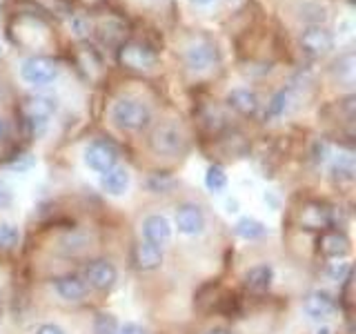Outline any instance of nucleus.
<instances>
[{
    "label": "nucleus",
    "instance_id": "18",
    "mask_svg": "<svg viewBox=\"0 0 356 334\" xmlns=\"http://www.w3.org/2000/svg\"><path fill=\"white\" fill-rule=\"evenodd\" d=\"M272 278H274L272 265L261 263V265H254L248 270V274H245V285H248L250 292L261 294V292H265V289H270Z\"/></svg>",
    "mask_w": 356,
    "mask_h": 334
},
{
    "label": "nucleus",
    "instance_id": "27",
    "mask_svg": "<svg viewBox=\"0 0 356 334\" xmlns=\"http://www.w3.org/2000/svg\"><path fill=\"white\" fill-rule=\"evenodd\" d=\"M11 200H14V192H11V187L5 181H0V209L9 207Z\"/></svg>",
    "mask_w": 356,
    "mask_h": 334
},
{
    "label": "nucleus",
    "instance_id": "15",
    "mask_svg": "<svg viewBox=\"0 0 356 334\" xmlns=\"http://www.w3.org/2000/svg\"><path fill=\"white\" fill-rule=\"evenodd\" d=\"M227 103L234 111H238L243 116H254L259 111V96L248 87H236L227 94Z\"/></svg>",
    "mask_w": 356,
    "mask_h": 334
},
{
    "label": "nucleus",
    "instance_id": "26",
    "mask_svg": "<svg viewBox=\"0 0 356 334\" xmlns=\"http://www.w3.org/2000/svg\"><path fill=\"white\" fill-rule=\"evenodd\" d=\"M327 276L332 278L334 283H345L348 278L352 276V265L350 263H345V261H341V263H332L330 265V270H327Z\"/></svg>",
    "mask_w": 356,
    "mask_h": 334
},
{
    "label": "nucleus",
    "instance_id": "23",
    "mask_svg": "<svg viewBox=\"0 0 356 334\" xmlns=\"http://www.w3.org/2000/svg\"><path fill=\"white\" fill-rule=\"evenodd\" d=\"M205 185L211 189V192H220V189H225L227 185V174L222 172V167L218 165H211L207 174H205Z\"/></svg>",
    "mask_w": 356,
    "mask_h": 334
},
{
    "label": "nucleus",
    "instance_id": "25",
    "mask_svg": "<svg viewBox=\"0 0 356 334\" xmlns=\"http://www.w3.org/2000/svg\"><path fill=\"white\" fill-rule=\"evenodd\" d=\"M20 239V232L11 223H0V250H11Z\"/></svg>",
    "mask_w": 356,
    "mask_h": 334
},
{
    "label": "nucleus",
    "instance_id": "14",
    "mask_svg": "<svg viewBox=\"0 0 356 334\" xmlns=\"http://www.w3.org/2000/svg\"><path fill=\"white\" fill-rule=\"evenodd\" d=\"M163 263V250L161 245H154L149 241L145 243H138L136 248H134V265L138 267L143 272H152L156 267H161Z\"/></svg>",
    "mask_w": 356,
    "mask_h": 334
},
{
    "label": "nucleus",
    "instance_id": "22",
    "mask_svg": "<svg viewBox=\"0 0 356 334\" xmlns=\"http://www.w3.org/2000/svg\"><path fill=\"white\" fill-rule=\"evenodd\" d=\"M236 234L243 239H248V241H254V239H261L267 234V228L263 225L261 221H256V218H241L236 223Z\"/></svg>",
    "mask_w": 356,
    "mask_h": 334
},
{
    "label": "nucleus",
    "instance_id": "19",
    "mask_svg": "<svg viewBox=\"0 0 356 334\" xmlns=\"http://www.w3.org/2000/svg\"><path fill=\"white\" fill-rule=\"evenodd\" d=\"M100 185H103V189L111 196L125 194L129 187V172L125 167H111V170L105 172L103 178H100Z\"/></svg>",
    "mask_w": 356,
    "mask_h": 334
},
{
    "label": "nucleus",
    "instance_id": "32",
    "mask_svg": "<svg viewBox=\"0 0 356 334\" xmlns=\"http://www.w3.org/2000/svg\"><path fill=\"white\" fill-rule=\"evenodd\" d=\"M314 334H332V330H330V328H321V330H316Z\"/></svg>",
    "mask_w": 356,
    "mask_h": 334
},
{
    "label": "nucleus",
    "instance_id": "3",
    "mask_svg": "<svg viewBox=\"0 0 356 334\" xmlns=\"http://www.w3.org/2000/svg\"><path fill=\"white\" fill-rule=\"evenodd\" d=\"M149 145L156 154L176 156L185 150V134L181 132V127L174 125V122H163V125H159L152 132Z\"/></svg>",
    "mask_w": 356,
    "mask_h": 334
},
{
    "label": "nucleus",
    "instance_id": "5",
    "mask_svg": "<svg viewBox=\"0 0 356 334\" xmlns=\"http://www.w3.org/2000/svg\"><path fill=\"white\" fill-rule=\"evenodd\" d=\"M20 76L22 81L33 85V87H42L54 83V78L58 76V67L47 56H29V58L20 65Z\"/></svg>",
    "mask_w": 356,
    "mask_h": 334
},
{
    "label": "nucleus",
    "instance_id": "12",
    "mask_svg": "<svg viewBox=\"0 0 356 334\" xmlns=\"http://www.w3.org/2000/svg\"><path fill=\"white\" fill-rule=\"evenodd\" d=\"M54 289L63 301H70V303H78L83 301L89 292V285L85 283V278L78 274H63L54 281Z\"/></svg>",
    "mask_w": 356,
    "mask_h": 334
},
{
    "label": "nucleus",
    "instance_id": "24",
    "mask_svg": "<svg viewBox=\"0 0 356 334\" xmlns=\"http://www.w3.org/2000/svg\"><path fill=\"white\" fill-rule=\"evenodd\" d=\"M118 321L116 317L111 315H105V312H100L94 319V334H118Z\"/></svg>",
    "mask_w": 356,
    "mask_h": 334
},
{
    "label": "nucleus",
    "instance_id": "9",
    "mask_svg": "<svg viewBox=\"0 0 356 334\" xmlns=\"http://www.w3.org/2000/svg\"><path fill=\"white\" fill-rule=\"evenodd\" d=\"M116 278H118V272L109 261L98 259L85 267V283L92 285L94 289H103V292L105 289H111L116 283Z\"/></svg>",
    "mask_w": 356,
    "mask_h": 334
},
{
    "label": "nucleus",
    "instance_id": "17",
    "mask_svg": "<svg viewBox=\"0 0 356 334\" xmlns=\"http://www.w3.org/2000/svg\"><path fill=\"white\" fill-rule=\"evenodd\" d=\"M318 248L330 259H343L350 252V241L343 232H325L318 239Z\"/></svg>",
    "mask_w": 356,
    "mask_h": 334
},
{
    "label": "nucleus",
    "instance_id": "1",
    "mask_svg": "<svg viewBox=\"0 0 356 334\" xmlns=\"http://www.w3.org/2000/svg\"><path fill=\"white\" fill-rule=\"evenodd\" d=\"M111 118L125 132H143L152 122V109L143 100L125 96L111 107Z\"/></svg>",
    "mask_w": 356,
    "mask_h": 334
},
{
    "label": "nucleus",
    "instance_id": "31",
    "mask_svg": "<svg viewBox=\"0 0 356 334\" xmlns=\"http://www.w3.org/2000/svg\"><path fill=\"white\" fill-rule=\"evenodd\" d=\"M194 5H198V7H205V5H211L214 0H192Z\"/></svg>",
    "mask_w": 356,
    "mask_h": 334
},
{
    "label": "nucleus",
    "instance_id": "7",
    "mask_svg": "<svg viewBox=\"0 0 356 334\" xmlns=\"http://www.w3.org/2000/svg\"><path fill=\"white\" fill-rule=\"evenodd\" d=\"M300 47L312 58H318V56H325L334 47V38L325 27L307 25L303 33H300Z\"/></svg>",
    "mask_w": 356,
    "mask_h": 334
},
{
    "label": "nucleus",
    "instance_id": "6",
    "mask_svg": "<svg viewBox=\"0 0 356 334\" xmlns=\"http://www.w3.org/2000/svg\"><path fill=\"white\" fill-rule=\"evenodd\" d=\"M85 163L92 167L94 172L105 174L111 167H116L118 150L109 141H94V143H89V148L85 150Z\"/></svg>",
    "mask_w": 356,
    "mask_h": 334
},
{
    "label": "nucleus",
    "instance_id": "28",
    "mask_svg": "<svg viewBox=\"0 0 356 334\" xmlns=\"http://www.w3.org/2000/svg\"><path fill=\"white\" fill-rule=\"evenodd\" d=\"M118 334H147V332L138 323H125V326L118 328Z\"/></svg>",
    "mask_w": 356,
    "mask_h": 334
},
{
    "label": "nucleus",
    "instance_id": "21",
    "mask_svg": "<svg viewBox=\"0 0 356 334\" xmlns=\"http://www.w3.org/2000/svg\"><path fill=\"white\" fill-rule=\"evenodd\" d=\"M294 89H281L274 98H272V103H270V109H267V114L270 116H285L289 109L294 107Z\"/></svg>",
    "mask_w": 356,
    "mask_h": 334
},
{
    "label": "nucleus",
    "instance_id": "8",
    "mask_svg": "<svg viewBox=\"0 0 356 334\" xmlns=\"http://www.w3.org/2000/svg\"><path fill=\"white\" fill-rule=\"evenodd\" d=\"M54 105L47 98H29L25 105H22V118H25V125L29 127V132L33 136L47 127V118L51 116Z\"/></svg>",
    "mask_w": 356,
    "mask_h": 334
},
{
    "label": "nucleus",
    "instance_id": "29",
    "mask_svg": "<svg viewBox=\"0 0 356 334\" xmlns=\"http://www.w3.org/2000/svg\"><path fill=\"white\" fill-rule=\"evenodd\" d=\"M36 334H65V330L60 326H54V323H42Z\"/></svg>",
    "mask_w": 356,
    "mask_h": 334
},
{
    "label": "nucleus",
    "instance_id": "11",
    "mask_svg": "<svg viewBox=\"0 0 356 334\" xmlns=\"http://www.w3.org/2000/svg\"><path fill=\"white\" fill-rule=\"evenodd\" d=\"M176 228L181 234L185 237H196L205 230V216L203 212H200L198 205H192V203H185L178 207L176 212Z\"/></svg>",
    "mask_w": 356,
    "mask_h": 334
},
{
    "label": "nucleus",
    "instance_id": "10",
    "mask_svg": "<svg viewBox=\"0 0 356 334\" xmlns=\"http://www.w3.org/2000/svg\"><path fill=\"white\" fill-rule=\"evenodd\" d=\"M298 223L305 230H327L334 225V214L323 203H305L298 212Z\"/></svg>",
    "mask_w": 356,
    "mask_h": 334
},
{
    "label": "nucleus",
    "instance_id": "2",
    "mask_svg": "<svg viewBox=\"0 0 356 334\" xmlns=\"http://www.w3.org/2000/svg\"><path fill=\"white\" fill-rule=\"evenodd\" d=\"M118 61L131 72H149L159 63V54L140 40H129L118 49Z\"/></svg>",
    "mask_w": 356,
    "mask_h": 334
},
{
    "label": "nucleus",
    "instance_id": "13",
    "mask_svg": "<svg viewBox=\"0 0 356 334\" xmlns=\"http://www.w3.org/2000/svg\"><path fill=\"white\" fill-rule=\"evenodd\" d=\"M334 308H337V303H334V296L330 292H323V289L307 294V299L303 301L305 315L309 319H314V321H323V319L332 317Z\"/></svg>",
    "mask_w": 356,
    "mask_h": 334
},
{
    "label": "nucleus",
    "instance_id": "4",
    "mask_svg": "<svg viewBox=\"0 0 356 334\" xmlns=\"http://www.w3.org/2000/svg\"><path fill=\"white\" fill-rule=\"evenodd\" d=\"M185 65L192 72L200 74L207 72L211 67L218 65V47L216 42H211L209 38H196L192 45H187L185 49Z\"/></svg>",
    "mask_w": 356,
    "mask_h": 334
},
{
    "label": "nucleus",
    "instance_id": "16",
    "mask_svg": "<svg viewBox=\"0 0 356 334\" xmlns=\"http://www.w3.org/2000/svg\"><path fill=\"white\" fill-rule=\"evenodd\" d=\"M143 234L145 239H147L149 243L154 245H163L172 239V225L170 221H167L165 216L161 214H152L143 221Z\"/></svg>",
    "mask_w": 356,
    "mask_h": 334
},
{
    "label": "nucleus",
    "instance_id": "20",
    "mask_svg": "<svg viewBox=\"0 0 356 334\" xmlns=\"http://www.w3.org/2000/svg\"><path fill=\"white\" fill-rule=\"evenodd\" d=\"M354 172H356V167H354V156L352 154H341V156L334 159V163H332V176L337 178V181L350 183L352 178H354Z\"/></svg>",
    "mask_w": 356,
    "mask_h": 334
},
{
    "label": "nucleus",
    "instance_id": "30",
    "mask_svg": "<svg viewBox=\"0 0 356 334\" xmlns=\"http://www.w3.org/2000/svg\"><path fill=\"white\" fill-rule=\"evenodd\" d=\"M7 132H9V127H7V120H5V118H0V141H3V138L7 136Z\"/></svg>",
    "mask_w": 356,
    "mask_h": 334
},
{
    "label": "nucleus",
    "instance_id": "33",
    "mask_svg": "<svg viewBox=\"0 0 356 334\" xmlns=\"http://www.w3.org/2000/svg\"><path fill=\"white\" fill-rule=\"evenodd\" d=\"M209 334H227V332H220V330H216V332H209Z\"/></svg>",
    "mask_w": 356,
    "mask_h": 334
}]
</instances>
